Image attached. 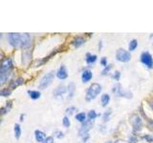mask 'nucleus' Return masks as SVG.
<instances>
[{
  "label": "nucleus",
  "instance_id": "f257e3e1",
  "mask_svg": "<svg viewBox=\"0 0 153 143\" xmlns=\"http://www.w3.org/2000/svg\"><path fill=\"white\" fill-rule=\"evenodd\" d=\"M102 85L99 84V83H93L89 86V88L86 91V94H85V100L87 102L92 101V100L97 98L98 95L102 93Z\"/></svg>",
  "mask_w": 153,
  "mask_h": 143
},
{
  "label": "nucleus",
  "instance_id": "f03ea898",
  "mask_svg": "<svg viewBox=\"0 0 153 143\" xmlns=\"http://www.w3.org/2000/svg\"><path fill=\"white\" fill-rule=\"evenodd\" d=\"M56 72L55 71H50L49 73H47L43 77L40 79L39 83H38V89L39 90H45L52 84L53 80L55 78Z\"/></svg>",
  "mask_w": 153,
  "mask_h": 143
},
{
  "label": "nucleus",
  "instance_id": "7ed1b4c3",
  "mask_svg": "<svg viewBox=\"0 0 153 143\" xmlns=\"http://www.w3.org/2000/svg\"><path fill=\"white\" fill-rule=\"evenodd\" d=\"M130 123H131L133 131L135 132V133L141 132L143 130V119H142L141 116H139V114H131V116H130Z\"/></svg>",
  "mask_w": 153,
  "mask_h": 143
},
{
  "label": "nucleus",
  "instance_id": "20e7f679",
  "mask_svg": "<svg viewBox=\"0 0 153 143\" xmlns=\"http://www.w3.org/2000/svg\"><path fill=\"white\" fill-rule=\"evenodd\" d=\"M112 92H113V94H115V97H124V98L130 99L133 97V94H132L131 92H128V91H124L122 88V85L119 84V83L115 84L113 86Z\"/></svg>",
  "mask_w": 153,
  "mask_h": 143
},
{
  "label": "nucleus",
  "instance_id": "39448f33",
  "mask_svg": "<svg viewBox=\"0 0 153 143\" xmlns=\"http://www.w3.org/2000/svg\"><path fill=\"white\" fill-rule=\"evenodd\" d=\"M8 40L10 45L14 49H21V33L11 32L8 35Z\"/></svg>",
  "mask_w": 153,
  "mask_h": 143
},
{
  "label": "nucleus",
  "instance_id": "423d86ee",
  "mask_svg": "<svg viewBox=\"0 0 153 143\" xmlns=\"http://www.w3.org/2000/svg\"><path fill=\"white\" fill-rule=\"evenodd\" d=\"M115 56H116V60H118L119 62H122V63H127L131 59L130 52L124 50L123 48H120V49L116 51Z\"/></svg>",
  "mask_w": 153,
  "mask_h": 143
},
{
  "label": "nucleus",
  "instance_id": "0eeeda50",
  "mask_svg": "<svg viewBox=\"0 0 153 143\" xmlns=\"http://www.w3.org/2000/svg\"><path fill=\"white\" fill-rule=\"evenodd\" d=\"M140 61L141 63L147 69H152L153 68V57L149 52H143L140 56Z\"/></svg>",
  "mask_w": 153,
  "mask_h": 143
},
{
  "label": "nucleus",
  "instance_id": "6e6552de",
  "mask_svg": "<svg viewBox=\"0 0 153 143\" xmlns=\"http://www.w3.org/2000/svg\"><path fill=\"white\" fill-rule=\"evenodd\" d=\"M95 121H90V120H86L84 123L81 124V126L79 130V136L81 137L82 136H84L85 133H88L89 131L92 129L93 125H94Z\"/></svg>",
  "mask_w": 153,
  "mask_h": 143
},
{
  "label": "nucleus",
  "instance_id": "1a4fd4ad",
  "mask_svg": "<svg viewBox=\"0 0 153 143\" xmlns=\"http://www.w3.org/2000/svg\"><path fill=\"white\" fill-rule=\"evenodd\" d=\"M14 68L13 60L12 57H5V59L0 63V69L5 71H13Z\"/></svg>",
  "mask_w": 153,
  "mask_h": 143
},
{
  "label": "nucleus",
  "instance_id": "9d476101",
  "mask_svg": "<svg viewBox=\"0 0 153 143\" xmlns=\"http://www.w3.org/2000/svg\"><path fill=\"white\" fill-rule=\"evenodd\" d=\"M32 60V49L29 48V49L22 50V55H21V63L22 65H28Z\"/></svg>",
  "mask_w": 153,
  "mask_h": 143
},
{
  "label": "nucleus",
  "instance_id": "9b49d317",
  "mask_svg": "<svg viewBox=\"0 0 153 143\" xmlns=\"http://www.w3.org/2000/svg\"><path fill=\"white\" fill-rule=\"evenodd\" d=\"M66 93H67V87H65L64 85H59L53 91V95L56 99H61Z\"/></svg>",
  "mask_w": 153,
  "mask_h": 143
},
{
  "label": "nucleus",
  "instance_id": "f8f14e48",
  "mask_svg": "<svg viewBox=\"0 0 153 143\" xmlns=\"http://www.w3.org/2000/svg\"><path fill=\"white\" fill-rule=\"evenodd\" d=\"M24 82H25V80H24V78L22 77V76H18V77H16V78H13L12 80H10L8 88L13 91L14 89H16L17 87H19V86L23 85Z\"/></svg>",
  "mask_w": 153,
  "mask_h": 143
},
{
  "label": "nucleus",
  "instance_id": "ddd939ff",
  "mask_svg": "<svg viewBox=\"0 0 153 143\" xmlns=\"http://www.w3.org/2000/svg\"><path fill=\"white\" fill-rule=\"evenodd\" d=\"M13 71H5L0 69V87L3 86L5 83L8 82V80L10 79L12 75Z\"/></svg>",
  "mask_w": 153,
  "mask_h": 143
},
{
  "label": "nucleus",
  "instance_id": "4468645a",
  "mask_svg": "<svg viewBox=\"0 0 153 143\" xmlns=\"http://www.w3.org/2000/svg\"><path fill=\"white\" fill-rule=\"evenodd\" d=\"M56 77L60 80H65L67 77H68V71H67V68L65 67V65H63V64L60 65V67L56 72Z\"/></svg>",
  "mask_w": 153,
  "mask_h": 143
},
{
  "label": "nucleus",
  "instance_id": "2eb2a0df",
  "mask_svg": "<svg viewBox=\"0 0 153 143\" xmlns=\"http://www.w3.org/2000/svg\"><path fill=\"white\" fill-rule=\"evenodd\" d=\"M86 42V38L82 35H76L73 38V40L71 41V45L74 48H79L82 46L84 43Z\"/></svg>",
  "mask_w": 153,
  "mask_h": 143
},
{
  "label": "nucleus",
  "instance_id": "dca6fc26",
  "mask_svg": "<svg viewBox=\"0 0 153 143\" xmlns=\"http://www.w3.org/2000/svg\"><path fill=\"white\" fill-rule=\"evenodd\" d=\"M93 78V73L90 69H84L81 72V81L82 83H88Z\"/></svg>",
  "mask_w": 153,
  "mask_h": 143
},
{
  "label": "nucleus",
  "instance_id": "f3484780",
  "mask_svg": "<svg viewBox=\"0 0 153 143\" xmlns=\"http://www.w3.org/2000/svg\"><path fill=\"white\" fill-rule=\"evenodd\" d=\"M75 92H76V84L74 82H70L67 86V93H68V95H67V99L71 100L74 97L75 95Z\"/></svg>",
  "mask_w": 153,
  "mask_h": 143
},
{
  "label": "nucleus",
  "instance_id": "a211bd4d",
  "mask_svg": "<svg viewBox=\"0 0 153 143\" xmlns=\"http://www.w3.org/2000/svg\"><path fill=\"white\" fill-rule=\"evenodd\" d=\"M12 108H13V100H9V101H7L6 104H5V106L0 108V116H4V114H8L11 111Z\"/></svg>",
  "mask_w": 153,
  "mask_h": 143
},
{
  "label": "nucleus",
  "instance_id": "6ab92c4d",
  "mask_svg": "<svg viewBox=\"0 0 153 143\" xmlns=\"http://www.w3.org/2000/svg\"><path fill=\"white\" fill-rule=\"evenodd\" d=\"M97 60H98V56L96 55H92L91 52H87V54L85 55V61H86V63L90 66L95 64L96 62H97Z\"/></svg>",
  "mask_w": 153,
  "mask_h": 143
},
{
  "label": "nucleus",
  "instance_id": "aec40b11",
  "mask_svg": "<svg viewBox=\"0 0 153 143\" xmlns=\"http://www.w3.org/2000/svg\"><path fill=\"white\" fill-rule=\"evenodd\" d=\"M46 133L44 132H42L41 130H36L35 131V138L37 142L42 143L46 139Z\"/></svg>",
  "mask_w": 153,
  "mask_h": 143
},
{
  "label": "nucleus",
  "instance_id": "412c9836",
  "mask_svg": "<svg viewBox=\"0 0 153 143\" xmlns=\"http://www.w3.org/2000/svg\"><path fill=\"white\" fill-rule=\"evenodd\" d=\"M27 94H29L30 98L33 100H36L38 98H40V97H41V93L39 91H36V90H28Z\"/></svg>",
  "mask_w": 153,
  "mask_h": 143
},
{
  "label": "nucleus",
  "instance_id": "4be33fe9",
  "mask_svg": "<svg viewBox=\"0 0 153 143\" xmlns=\"http://www.w3.org/2000/svg\"><path fill=\"white\" fill-rule=\"evenodd\" d=\"M110 99H111V97H110V95L108 94H103L102 95V97H100V105H102V107L108 106Z\"/></svg>",
  "mask_w": 153,
  "mask_h": 143
},
{
  "label": "nucleus",
  "instance_id": "5701e85b",
  "mask_svg": "<svg viewBox=\"0 0 153 143\" xmlns=\"http://www.w3.org/2000/svg\"><path fill=\"white\" fill-rule=\"evenodd\" d=\"M87 114H86L84 112H80V113H78L76 114V116H75V118H76V121H79V122H80V123H84L86 120H87Z\"/></svg>",
  "mask_w": 153,
  "mask_h": 143
},
{
  "label": "nucleus",
  "instance_id": "b1692460",
  "mask_svg": "<svg viewBox=\"0 0 153 143\" xmlns=\"http://www.w3.org/2000/svg\"><path fill=\"white\" fill-rule=\"evenodd\" d=\"M13 133H14V137H16V139H19V138H20V136H21L22 130H21V126L19 125L18 123H16V124H14Z\"/></svg>",
  "mask_w": 153,
  "mask_h": 143
},
{
  "label": "nucleus",
  "instance_id": "393cba45",
  "mask_svg": "<svg viewBox=\"0 0 153 143\" xmlns=\"http://www.w3.org/2000/svg\"><path fill=\"white\" fill-rule=\"evenodd\" d=\"M99 116V114H97V112L95 110H90V111L87 113V120L90 121H95V119Z\"/></svg>",
  "mask_w": 153,
  "mask_h": 143
},
{
  "label": "nucleus",
  "instance_id": "a878e982",
  "mask_svg": "<svg viewBox=\"0 0 153 143\" xmlns=\"http://www.w3.org/2000/svg\"><path fill=\"white\" fill-rule=\"evenodd\" d=\"M111 114H112V110L109 109L107 111H105L103 114H102V121L103 122H108L110 120V117H111Z\"/></svg>",
  "mask_w": 153,
  "mask_h": 143
},
{
  "label": "nucleus",
  "instance_id": "bb28decb",
  "mask_svg": "<svg viewBox=\"0 0 153 143\" xmlns=\"http://www.w3.org/2000/svg\"><path fill=\"white\" fill-rule=\"evenodd\" d=\"M12 94V90L9 88H3L0 90V97H9Z\"/></svg>",
  "mask_w": 153,
  "mask_h": 143
},
{
  "label": "nucleus",
  "instance_id": "cd10ccee",
  "mask_svg": "<svg viewBox=\"0 0 153 143\" xmlns=\"http://www.w3.org/2000/svg\"><path fill=\"white\" fill-rule=\"evenodd\" d=\"M138 47V40L137 39H132L130 42H129L128 45V50L129 52H134Z\"/></svg>",
  "mask_w": 153,
  "mask_h": 143
},
{
  "label": "nucleus",
  "instance_id": "c85d7f7f",
  "mask_svg": "<svg viewBox=\"0 0 153 143\" xmlns=\"http://www.w3.org/2000/svg\"><path fill=\"white\" fill-rule=\"evenodd\" d=\"M112 68H113V65L112 64H109L108 66H106L105 68L100 72V75H103V76H105V75H107L109 73H110V71L112 70Z\"/></svg>",
  "mask_w": 153,
  "mask_h": 143
},
{
  "label": "nucleus",
  "instance_id": "c756f323",
  "mask_svg": "<svg viewBox=\"0 0 153 143\" xmlns=\"http://www.w3.org/2000/svg\"><path fill=\"white\" fill-rule=\"evenodd\" d=\"M62 125H63V127H65V128H69L70 127L71 121H70V118L67 116H63V118H62Z\"/></svg>",
  "mask_w": 153,
  "mask_h": 143
},
{
  "label": "nucleus",
  "instance_id": "7c9ffc66",
  "mask_svg": "<svg viewBox=\"0 0 153 143\" xmlns=\"http://www.w3.org/2000/svg\"><path fill=\"white\" fill-rule=\"evenodd\" d=\"M76 111V108L75 106H70L68 107L66 110H65V113L67 114V116H72V114H74Z\"/></svg>",
  "mask_w": 153,
  "mask_h": 143
},
{
  "label": "nucleus",
  "instance_id": "2f4dec72",
  "mask_svg": "<svg viewBox=\"0 0 153 143\" xmlns=\"http://www.w3.org/2000/svg\"><path fill=\"white\" fill-rule=\"evenodd\" d=\"M111 78L115 81H119L121 79V72L116 71L115 73H113V74H111Z\"/></svg>",
  "mask_w": 153,
  "mask_h": 143
},
{
  "label": "nucleus",
  "instance_id": "473e14b6",
  "mask_svg": "<svg viewBox=\"0 0 153 143\" xmlns=\"http://www.w3.org/2000/svg\"><path fill=\"white\" fill-rule=\"evenodd\" d=\"M55 136H56V138H59V139H61V138H63V137L65 136V135H64V133L62 132V131L57 130V131L55 132Z\"/></svg>",
  "mask_w": 153,
  "mask_h": 143
},
{
  "label": "nucleus",
  "instance_id": "72a5a7b5",
  "mask_svg": "<svg viewBox=\"0 0 153 143\" xmlns=\"http://www.w3.org/2000/svg\"><path fill=\"white\" fill-rule=\"evenodd\" d=\"M100 65H102V66L103 67V68H105L106 66H108V62H107L106 56L102 57V59H100Z\"/></svg>",
  "mask_w": 153,
  "mask_h": 143
},
{
  "label": "nucleus",
  "instance_id": "f704fd0d",
  "mask_svg": "<svg viewBox=\"0 0 153 143\" xmlns=\"http://www.w3.org/2000/svg\"><path fill=\"white\" fill-rule=\"evenodd\" d=\"M55 141H54V137H53V136H47L46 137V139L44 140V141H43L42 143H54Z\"/></svg>",
  "mask_w": 153,
  "mask_h": 143
},
{
  "label": "nucleus",
  "instance_id": "c9c22d12",
  "mask_svg": "<svg viewBox=\"0 0 153 143\" xmlns=\"http://www.w3.org/2000/svg\"><path fill=\"white\" fill-rule=\"evenodd\" d=\"M143 139H146L147 142H153V136L151 135H146L143 136Z\"/></svg>",
  "mask_w": 153,
  "mask_h": 143
},
{
  "label": "nucleus",
  "instance_id": "e433bc0d",
  "mask_svg": "<svg viewBox=\"0 0 153 143\" xmlns=\"http://www.w3.org/2000/svg\"><path fill=\"white\" fill-rule=\"evenodd\" d=\"M89 137H90V135H89V133H85L84 136H81V139H82V142H83V143H85L86 141H88Z\"/></svg>",
  "mask_w": 153,
  "mask_h": 143
},
{
  "label": "nucleus",
  "instance_id": "4c0bfd02",
  "mask_svg": "<svg viewBox=\"0 0 153 143\" xmlns=\"http://www.w3.org/2000/svg\"><path fill=\"white\" fill-rule=\"evenodd\" d=\"M25 114H20V118H19V120H20V122H23L24 120H25Z\"/></svg>",
  "mask_w": 153,
  "mask_h": 143
},
{
  "label": "nucleus",
  "instance_id": "58836bf2",
  "mask_svg": "<svg viewBox=\"0 0 153 143\" xmlns=\"http://www.w3.org/2000/svg\"><path fill=\"white\" fill-rule=\"evenodd\" d=\"M148 104H149V106L151 108V110L153 111V99H150V100H148Z\"/></svg>",
  "mask_w": 153,
  "mask_h": 143
},
{
  "label": "nucleus",
  "instance_id": "ea45409f",
  "mask_svg": "<svg viewBox=\"0 0 153 143\" xmlns=\"http://www.w3.org/2000/svg\"><path fill=\"white\" fill-rule=\"evenodd\" d=\"M102 41L100 40L99 41V51H102Z\"/></svg>",
  "mask_w": 153,
  "mask_h": 143
},
{
  "label": "nucleus",
  "instance_id": "a19ab883",
  "mask_svg": "<svg viewBox=\"0 0 153 143\" xmlns=\"http://www.w3.org/2000/svg\"><path fill=\"white\" fill-rule=\"evenodd\" d=\"M114 143H128V142H126V141H123V140H122V139H117Z\"/></svg>",
  "mask_w": 153,
  "mask_h": 143
},
{
  "label": "nucleus",
  "instance_id": "79ce46f5",
  "mask_svg": "<svg viewBox=\"0 0 153 143\" xmlns=\"http://www.w3.org/2000/svg\"><path fill=\"white\" fill-rule=\"evenodd\" d=\"M104 143H112V141H111V140H108V141H106V142H104Z\"/></svg>",
  "mask_w": 153,
  "mask_h": 143
},
{
  "label": "nucleus",
  "instance_id": "37998d69",
  "mask_svg": "<svg viewBox=\"0 0 153 143\" xmlns=\"http://www.w3.org/2000/svg\"><path fill=\"white\" fill-rule=\"evenodd\" d=\"M0 38H2V33H0Z\"/></svg>",
  "mask_w": 153,
  "mask_h": 143
},
{
  "label": "nucleus",
  "instance_id": "c03bdc74",
  "mask_svg": "<svg viewBox=\"0 0 153 143\" xmlns=\"http://www.w3.org/2000/svg\"><path fill=\"white\" fill-rule=\"evenodd\" d=\"M152 46H153V43H152Z\"/></svg>",
  "mask_w": 153,
  "mask_h": 143
}]
</instances>
